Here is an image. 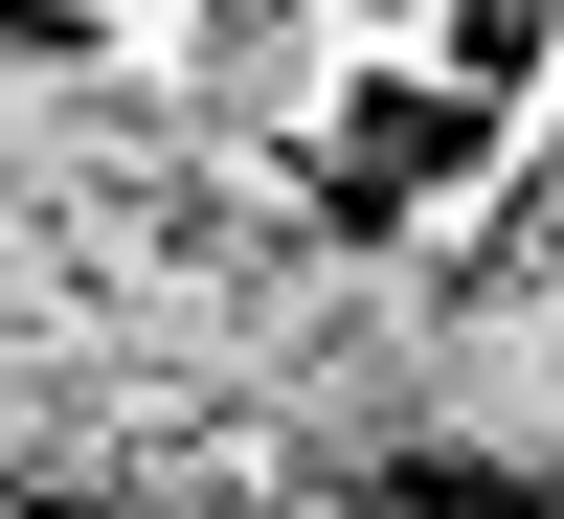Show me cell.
<instances>
[{
	"label": "cell",
	"instance_id": "cell-2",
	"mask_svg": "<svg viewBox=\"0 0 564 519\" xmlns=\"http://www.w3.org/2000/svg\"><path fill=\"white\" fill-rule=\"evenodd\" d=\"M406 385H430V475H497L564 519V159L497 204V249L406 271Z\"/></svg>",
	"mask_w": 564,
	"mask_h": 519
},
{
	"label": "cell",
	"instance_id": "cell-1",
	"mask_svg": "<svg viewBox=\"0 0 564 519\" xmlns=\"http://www.w3.org/2000/svg\"><path fill=\"white\" fill-rule=\"evenodd\" d=\"M406 475H430V385H406L384 226L316 181H249L68 23H0V497L271 519Z\"/></svg>",
	"mask_w": 564,
	"mask_h": 519
},
{
	"label": "cell",
	"instance_id": "cell-3",
	"mask_svg": "<svg viewBox=\"0 0 564 519\" xmlns=\"http://www.w3.org/2000/svg\"><path fill=\"white\" fill-rule=\"evenodd\" d=\"M452 68H475V90H520V68H542V0H452Z\"/></svg>",
	"mask_w": 564,
	"mask_h": 519
}]
</instances>
